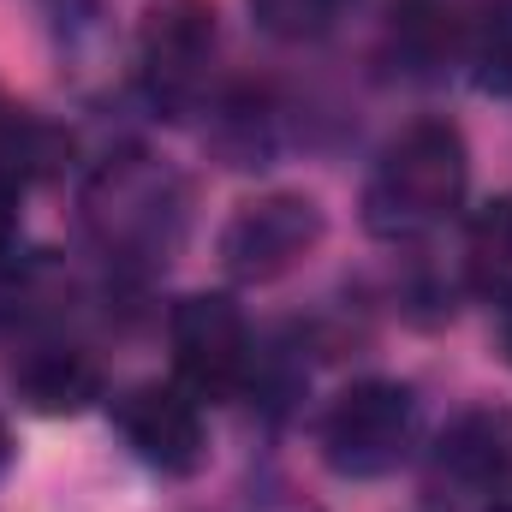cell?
Instances as JSON below:
<instances>
[{"instance_id": "cell-4", "label": "cell", "mask_w": 512, "mask_h": 512, "mask_svg": "<svg viewBox=\"0 0 512 512\" xmlns=\"http://www.w3.org/2000/svg\"><path fill=\"white\" fill-rule=\"evenodd\" d=\"M322 233H328V221H322V209H316L310 197L274 191V197L245 203V209L227 221L221 256H227V268H233L239 280H256V286H262V280L292 274L304 256L322 245Z\"/></svg>"}, {"instance_id": "cell-8", "label": "cell", "mask_w": 512, "mask_h": 512, "mask_svg": "<svg viewBox=\"0 0 512 512\" xmlns=\"http://www.w3.org/2000/svg\"><path fill=\"white\" fill-rule=\"evenodd\" d=\"M18 399L36 417H78L90 399H102V370L72 346H48L18 364Z\"/></svg>"}, {"instance_id": "cell-12", "label": "cell", "mask_w": 512, "mask_h": 512, "mask_svg": "<svg viewBox=\"0 0 512 512\" xmlns=\"http://www.w3.org/2000/svg\"><path fill=\"white\" fill-rule=\"evenodd\" d=\"M12 239H18V185L0 173V256L12 251Z\"/></svg>"}, {"instance_id": "cell-10", "label": "cell", "mask_w": 512, "mask_h": 512, "mask_svg": "<svg viewBox=\"0 0 512 512\" xmlns=\"http://www.w3.org/2000/svg\"><path fill=\"white\" fill-rule=\"evenodd\" d=\"M465 274L489 304H512V197H495L471 215Z\"/></svg>"}, {"instance_id": "cell-14", "label": "cell", "mask_w": 512, "mask_h": 512, "mask_svg": "<svg viewBox=\"0 0 512 512\" xmlns=\"http://www.w3.org/2000/svg\"><path fill=\"white\" fill-rule=\"evenodd\" d=\"M6 459H12V435H6V417H0V471H6Z\"/></svg>"}, {"instance_id": "cell-9", "label": "cell", "mask_w": 512, "mask_h": 512, "mask_svg": "<svg viewBox=\"0 0 512 512\" xmlns=\"http://www.w3.org/2000/svg\"><path fill=\"white\" fill-rule=\"evenodd\" d=\"M459 60L483 96H512V0H483L465 12Z\"/></svg>"}, {"instance_id": "cell-3", "label": "cell", "mask_w": 512, "mask_h": 512, "mask_svg": "<svg viewBox=\"0 0 512 512\" xmlns=\"http://www.w3.org/2000/svg\"><path fill=\"white\" fill-rule=\"evenodd\" d=\"M167 340H173V370L197 399H233L251 382V328L239 316L233 298L221 292H191L173 304L167 316Z\"/></svg>"}, {"instance_id": "cell-11", "label": "cell", "mask_w": 512, "mask_h": 512, "mask_svg": "<svg viewBox=\"0 0 512 512\" xmlns=\"http://www.w3.org/2000/svg\"><path fill=\"white\" fill-rule=\"evenodd\" d=\"M334 6H340V0H256V12H262V18H268L274 30H286V36L322 30Z\"/></svg>"}, {"instance_id": "cell-13", "label": "cell", "mask_w": 512, "mask_h": 512, "mask_svg": "<svg viewBox=\"0 0 512 512\" xmlns=\"http://www.w3.org/2000/svg\"><path fill=\"white\" fill-rule=\"evenodd\" d=\"M501 352H507V364H512V304H507V322H501Z\"/></svg>"}, {"instance_id": "cell-5", "label": "cell", "mask_w": 512, "mask_h": 512, "mask_svg": "<svg viewBox=\"0 0 512 512\" xmlns=\"http://www.w3.org/2000/svg\"><path fill=\"white\" fill-rule=\"evenodd\" d=\"M114 429L126 447L161 477H191L209 459V429L197 411V393L173 382H137L114 399Z\"/></svg>"}, {"instance_id": "cell-2", "label": "cell", "mask_w": 512, "mask_h": 512, "mask_svg": "<svg viewBox=\"0 0 512 512\" xmlns=\"http://www.w3.org/2000/svg\"><path fill=\"white\" fill-rule=\"evenodd\" d=\"M316 447L334 477L370 483L411 459L417 447V399L399 382H352L316 423Z\"/></svg>"}, {"instance_id": "cell-1", "label": "cell", "mask_w": 512, "mask_h": 512, "mask_svg": "<svg viewBox=\"0 0 512 512\" xmlns=\"http://www.w3.org/2000/svg\"><path fill=\"white\" fill-rule=\"evenodd\" d=\"M471 185V149L459 126L447 120H417L405 126L370 167L364 185V227L376 239H417L441 227Z\"/></svg>"}, {"instance_id": "cell-6", "label": "cell", "mask_w": 512, "mask_h": 512, "mask_svg": "<svg viewBox=\"0 0 512 512\" xmlns=\"http://www.w3.org/2000/svg\"><path fill=\"white\" fill-rule=\"evenodd\" d=\"M512 483V423L501 411L477 405L459 411L435 453H429V489L453 507H495Z\"/></svg>"}, {"instance_id": "cell-7", "label": "cell", "mask_w": 512, "mask_h": 512, "mask_svg": "<svg viewBox=\"0 0 512 512\" xmlns=\"http://www.w3.org/2000/svg\"><path fill=\"white\" fill-rule=\"evenodd\" d=\"M137 60L155 96L185 102L215 60V6L209 0H149L137 30Z\"/></svg>"}]
</instances>
